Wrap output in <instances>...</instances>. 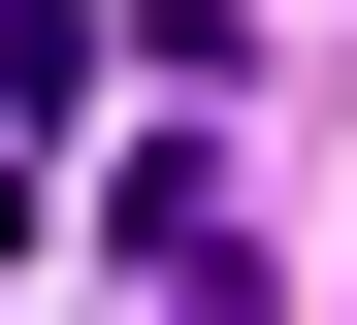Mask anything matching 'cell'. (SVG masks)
Segmentation results:
<instances>
[{
	"label": "cell",
	"instance_id": "obj_1",
	"mask_svg": "<svg viewBox=\"0 0 357 325\" xmlns=\"http://www.w3.org/2000/svg\"><path fill=\"white\" fill-rule=\"evenodd\" d=\"M98 228H130V293H162V325H292V293H260V228H227V163H130Z\"/></svg>",
	"mask_w": 357,
	"mask_h": 325
}]
</instances>
